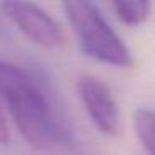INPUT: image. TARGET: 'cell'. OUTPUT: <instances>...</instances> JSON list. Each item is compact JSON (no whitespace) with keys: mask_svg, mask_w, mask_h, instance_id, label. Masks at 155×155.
I'll return each instance as SVG.
<instances>
[{"mask_svg":"<svg viewBox=\"0 0 155 155\" xmlns=\"http://www.w3.org/2000/svg\"><path fill=\"white\" fill-rule=\"evenodd\" d=\"M134 127L140 143L150 155H155V112L140 108L135 112Z\"/></svg>","mask_w":155,"mask_h":155,"instance_id":"8992f818","label":"cell"},{"mask_svg":"<svg viewBox=\"0 0 155 155\" xmlns=\"http://www.w3.org/2000/svg\"><path fill=\"white\" fill-rule=\"evenodd\" d=\"M0 100L8 108L22 137L37 150L70 143V132L60 120L47 90L25 68L0 58Z\"/></svg>","mask_w":155,"mask_h":155,"instance_id":"6da1fadb","label":"cell"},{"mask_svg":"<svg viewBox=\"0 0 155 155\" xmlns=\"http://www.w3.org/2000/svg\"><path fill=\"white\" fill-rule=\"evenodd\" d=\"M0 10L20 34L38 47L55 48L64 42L58 22L30 0H2Z\"/></svg>","mask_w":155,"mask_h":155,"instance_id":"3957f363","label":"cell"},{"mask_svg":"<svg viewBox=\"0 0 155 155\" xmlns=\"http://www.w3.org/2000/svg\"><path fill=\"white\" fill-rule=\"evenodd\" d=\"M117 17L125 25H140L152 12V0H112Z\"/></svg>","mask_w":155,"mask_h":155,"instance_id":"5b68a950","label":"cell"},{"mask_svg":"<svg viewBox=\"0 0 155 155\" xmlns=\"http://www.w3.org/2000/svg\"><path fill=\"white\" fill-rule=\"evenodd\" d=\"M8 140V125L5 122V115L2 110V105H0V143H5Z\"/></svg>","mask_w":155,"mask_h":155,"instance_id":"52a82bcc","label":"cell"},{"mask_svg":"<svg viewBox=\"0 0 155 155\" xmlns=\"http://www.w3.org/2000/svg\"><path fill=\"white\" fill-rule=\"evenodd\" d=\"M77 92L97 130L108 137L118 135L120 110L107 82L95 75H82L77 80Z\"/></svg>","mask_w":155,"mask_h":155,"instance_id":"277c9868","label":"cell"},{"mask_svg":"<svg viewBox=\"0 0 155 155\" xmlns=\"http://www.w3.org/2000/svg\"><path fill=\"white\" fill-rule=\"evenodd\" d=\"M67 20L87 57L118 68H130L134 58L120 38L102 15L94 0H60Z\"/></svg>","mask_w":155,"mask_h":155,"instance_id":"7a4b0ae2","label":"cell"}]
</instances>
